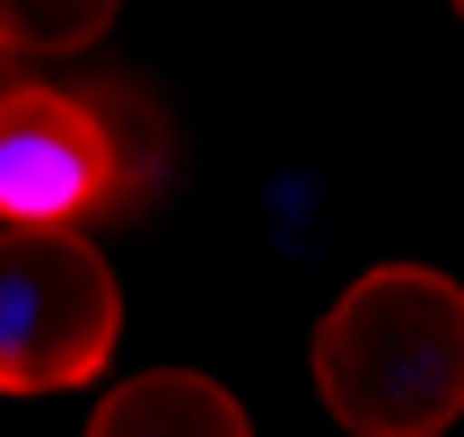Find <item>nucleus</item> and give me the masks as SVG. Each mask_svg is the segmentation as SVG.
I'll return each instance as SVG.
<instances>
[{
    "instance_id": "f257e3e1",
    "label": "nucleus",
    "mask_w": 464,
    "mask_h": 437,
    "mask_svg": "<svg viewBox=\"0 0 464 437\" xmlns=\"http://www.w3.org/2000/svg\"><path fill=\"white\" fill-rule=\"evenodd\" d=\"M315 394L351 437H439L464 420V289L377 262L315 324Z\"/></svg>"
},
{
    "instance_id": "f03ea898",
    "label": "nucleus",
    "mask_w": 464,
    "mask_h": 437,
    "mask_svg": "<svg viewBox=\"0 0 464 437\" xmlns=\"http://www.w3.org/2000/svg\"><path fill=\"white\" fill-rule=\"evenodd\" d=\"M123 341V280L88 228H0V394H71Z\"/></svg>"
},
{
    "instance_id": "7ed1b4c3",
    "label": "nucleus",
    "mask_w": 464,
    "mask_h": 437,
    "mask_svg": "<svg viewBox=\"0 0 464 437\" xmlns=\"http://www.w3.org/2000/svg\"><path fill=\"white\" fill-rule=\"evenodd\" d=\"M123 202V140L71 88L0 97V219L9 228H79Z\"/></svg>"
},
{
    "instance_id": "20e7f679",
    "label": "nucleus",
    "mask_w": 464,
    "mask_h": 437,
    "mask_svg": "<svg viewBox=\"0 0 464 437\" xmlns=\"http://www.w3.org/2000/svg\"><path fill=\"white\" fill-rule=\"evenodd\" d=\"M88 437H255V420L202 367H150V376H123L97 403Z\"/></svg>"
},
{
    "instance_id": "39448f33",
    "label": "nucleus",
    "mask_w": 464,
    "mask_h": 437,
    "mask_svg": "<svg viewBox=\"0 0 464 437\" xmlns=\"http://www.w3.org/2000/svg\"><path fill=\"white\" fill-rule=\"evenodd\" d=\"M123 0H0V52L18 62H62V52H88L114 26Z\"/></svg>"
},
{
    "instance_id": "423d86ee",
    "label": "nucleus",
    "mask_w": 464,
    "mask_h": 437,
    "mask_svg": "<svg viewBox=\"0 0 464 437\" xmlns=\"http://www.w3.org/2000/svg\"><path fill=\"white\" fill-rule=\"evenodd\" d=\"M9 88H18V52H0V97H9Z\"/></svg>"
},
{
    "instance_id": "0eeeda50",
    "label": "nucleus",
    "mask_w": 464,
    "mask_h": 437,
    "mask_svg": "<svg viewBox=\"0 0 464 437\" xmlns=\"http://www.w3.org/2000/svg\"><path fill=\"white\" fill-rule=\"evenodd\" d=\"M456 9H464V0H456Z\"/></svg>"
}]
</instances>
